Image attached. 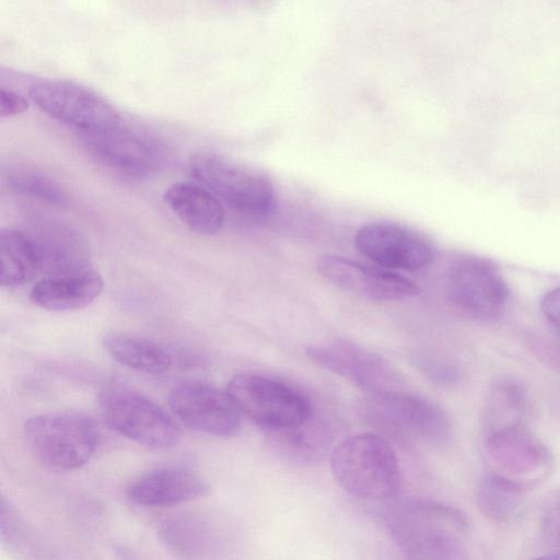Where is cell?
Masks as SVG:
<instances>
[{
    "label": "cell",
    "instance_id": "6da1fadb",
    "mask_svg": "<svg viewBox=\"0 0 560 560\" xmlns=\"http://www.w3.org/2000/svg\"><path fill=\"white\" fill-rule=\"evenodd\" d=\"M387 534L409 559L467 558V517L459 510L428 499L395 502L384 511Z\"/></svg>",
    "mask_w": 560,
    "mask_h": 560
},
{
    "label": "cell",
    "instance_id": "7a4b0ae2",
    "mask_svg": "<svg viewBox=\"0 0 560 560\" xmlns=\"http://www.w3.org/2000/svg\"><path fill=\"white\" fill-rule=\"evenodd\" d=\"M330 469L346 492L363 500L393 499L401 487L396 452L374 433H359L342 440L331 451Z\"/></svg>",
    "mask_w": 560,
    "mask_h": 560
},
{
    "label": "cell",
    "instance_id": "3957f363",
    "mask_svg": "<svg viewBox=\"0 0 560 560\" xmlns=\"http://www.w3.org/2000/svg\"><path fill=\"white\" fill-rule=\"evenodd\" d=\"M24 434L36 458L55 470H74L84 466L98 443L96 423L79 411L33 416L24 424Z\"/></svg>",
    "mask_w": 560,
    "mask_h": 560
},
{
    "label": "cell",
    "instance_id": "277c9868",
    "mask_svg": "<svg viewBox=\"0 0 560 560\" xmlns=\"http://www.w3.org/2000/svg\"><path fill=\"white\" fill-rule=\"evenodd\" d=\"M188 165L191 175L231 210L252 218L271 211L275 190L264 173L206 151L191 154Z\"/></svg>",
    "mask_w": 560,
    "mask_h": 560
},
{
    "label": "cell",
    "instance_id": "5b68a950",
    "mask_svg": "<svg viewBox=\"0 0 560 560\" xmlns=\"http://www.w3.org/2000/svg\"><path fill=\"white\" fill-rule=\"evenodd\" d=\"M226 392L241 412L267 432L298 425L315 413L312 400L299 388L261 374H236Z\"/></svg>",
    "mask_w": 560,
    "mask_h": 560
},
{
    "label": "cell",
    "instance_id": "8992f818",
    "mask_svg": "<svg viewBox=\"0 0 560 560\" xmlns=\"http://www.w3.org/2000/svg\"><path fill=\"white\" fill-rule=\"evenodd\" d=\"M363 416L371 425L405 439L443 443L451 436L450 419L439 406L401 390L369 394Z\"/></svg>",
    "mask_w": 560,
    "mask_h": 560
},
{
    "label": "cell",
    "instance_id": "52a82bcc",
    "mask_svg": "<svg viewBox=\"0 0 560 560\" xmlns=\"http://www.w3.org/2000/svg\"><path fill=\"white\" fill-rule=\"evenodd\" d=\"M101 413L109 428L139 444L152 448L175 446L180 432L159 405L124 386H112L100 396Z\"/></svg>",
    "mask_w": 560,
    "mask_h": 560
},
{
    "label": "cell",
    "instance_id": "ba28073f",
    "mask_svg": "<svg viewBox=\"0 0 560 560\" xmlns=\"http://www.w3.org/2000/svg\"><path fill=\"white\" fill-rule=\"evenodd\" d=\"M28 94L40 110L82 133L101 132L121 122L110 103L77 83L40 81L31 85Z\"/></svg>",
    "mask_w": 560,
    "mask_h": 560
},
{
    "label": "cell",
    "instance_id": "9c48e42d",
    "mask_svg": "<svg viewBox=\"0 0 560 560\" xmlns=\"http://www.w3.org/2000/svg\"><path fill=\"white\" fill-rule=\"evenodd\" d=\"M307 358L368 394L400 390L404 384L398 371L383 357L358 343L335 340L305 348Z\"/></svg>",
    "mask_w": 560,
    "mask_h": 560
},
{
    "label": "cell",
    "instance_id": "30bf717a",
    "mask_svg": "<svg viewBox=\"0 0 560 560\" xmlns=\"http://www.w3.org/2000/svg\"><path fill=\"white\" fill-rule=\"evenodd\" d=\"M175 417L187 428L217 436H234L241 430V410L225 390L198 381L176 385L168 395Z\"/></svg>",
    "mask_w": 560,
    "mask_h": 560
},
{
    "label": "cell",
    "instance_id": "8fae6325",
    "mask_svg": "<svg viewBox=\"0 0 560 560\" xmlns=\"http://www.w3.org/2000/svg\"><path fill=\"white\" fill-rule=\"evenodd\" d=\"M92 154L108 166L135 177L162 170L168 159L163 143L153 136L117 125L108 130L83 133Z\"/></svg>",
    "mask_w": 560,
    "mask_h": 560
},
{
    "label": "cell",
    "instance_id": "7c38bea8",
    "mask_svg": "<svg viewBox=\"0 0 560 560\" xmlns=\"http://www.w3.org/2000/svg\"><path fill=\"white\" fill-rule=\"evenodd\" d=\"M357 249L387 269L415 271L434 259L432 244L418 232L390 222L363 225L354 236Z\"/></svg>",
    "mask_w": 560,
    "mask_h": 560
},
{
    "label": "cell",
    "instance_id": "4fadbf2b",
    "mask_svg": "<svg viewBox=\"0 0 560 560\" xmlns=\"http://www.w3.org/2000/svg\"><path fill=\"white\" fill-rule=\"evenodd\" d=\"M447 289L458 308L482 319L498 316L509 296L506 282L495 266L477 257L464 258L452 267Z\"/></svg>",
    "mask_w": 560,
    "mask_h": 560
},
{
    "label": "cell",
    "instance_id": "5bb4252c",
    "mask_svg": "<svg viewBox=\"0 0 560 560\" xmlns=\"http://www.w3.org/2000/svg\"><path fill=\"white\" fill-rule=\"evenodd\" d=\"M491 472L521 488L542 480L551 468L548 448L524 427L485 438Z\"/></svg>",
    "mask_w": 560,
    "mask_h": 560
},
{
    "label": "cell",
    "instance_id": "9a60e30c",
    "mask_svg": "<svg viewBox=\"0 0 560 560\" xmlns=\"http://www.w3.org/2000/svg\"><path fill=\"white\" fill-rule=\"evenodd\" d=\"M316 269L334 285L374 301H400L420 294L410 279L383 268H374L338 255L318 257Z\"/></svg>",
    "mask_w": 560,
    "mask_h": 560
},
{
    "label": "cell",
    "instance_id": "2e32d148",
    "mask_svg": "<svg viewBox=\"0 0 560 560\" xmlns=\"http://www.w3.org/2000/svg\"><path fill=\"white\" fill-rule=\"evenodd\" d=\"M210 488L196 472L162 467L135 478L126 489L130 502L144 508L172 506L205 497Z\"/></svg>",
    "mask_w": 560,
    "mask_h": 560
},
{
    "label": "cell",
    "instance_id": "e0dca14e",
    "mask_svg": "<svg viewBox=\"0 0 560 560\" xmlns=\"http://www.w3.org/2000/svg\"><path fill=\"white\" fill-rule=\"evenodd\" d=\"M37 252L40 270L49 276L75 273L88 269L89 252L82 236L61 222H35L27 234Z\"/></svg>",
    "mask_w": 560,
    "mask_h": 560
},
{
    "label": "cell",
    "instance_id": "ac0fdd59",
    "mask_svg": "<svg viewBox=\"0 0 560 560\" xmlns=\"http://www.w3.org/2000/svg\"><path fill=\"white\" fill-rule=\"evenodd\" d=\"M103 279L93 269L49 276L38 281L30 292L36 305L48 311H73L86 307L103 291Z\"/></svg>",
    "mask_w": 560,
    "mask_h": 560
},
{
    "label": "cell",
    "instance_id": "d6986e66",
    "mask_svg": "<svg viewBox=\"0 0 560 560\" xmlns=\"http://www.w3.org/2000/svg\"><path fill=\"white\" fill-rule=\"evenodd\" d=\"M164 201L191 231L201 235L218 233L224 222L220 200L203 185L190 182L173 184L164 194Z\"/></svg>",
    "mask_w": 560,
    "mask_h": 560
},
{
    "label": "cell",
    "instance_id": "ffe728a7",
    "mask_svg": "<svg viewBox=\"0 0 560 560\" xmlns=\"http://www.w3.org/2000/svg\"><path fill=\"white\" fill-rule=\"evenodd\" d=\"M267 434L282 455L306 464L320 460L332 441L329 427L315 413L298 425L268 431Z\"/></svg>",
    "mask_w": 560,
    "mask_h": 560
},
{
    "label": "cell",
    "instance_id": "44dd1931",
    "mask_svg": "<svg viewBox=\"0 0 560 560\" xmlns=\"http://www.w3.org/2000/svg\"><path fill=\"white\" fill-rule=\"evenodd\" d=\"M103 345L114 360L141 373L160 375L172 365V358L163 347L142 337L112 332L104 337Z\"/></svg>",
    "mask_w": 560,
    "mask_h": 560
},
{
    "label": "cell",
    "instance_id": "7402d4cb",
    "mask_svg": "<svg viewBox=\"0 0 560 560\" xmlns=\"http://www.w3.org/2000/svg\"><path fill=\"white\" fill-rule=\"evenodd\" d=\"M525 411L523 389L512 381H498L490 387L486 398L485 438L522 428Z\"/></svg>",
    "mask_w": 560,
    "mask_h": 560
},
{
    "label": "cell",
    "instance_id": "603a6c76",
    "mask_svg": "<svg viewBox=\"0 0 560 560\" xmlns=\"http://www.w3.org/2000/svg\"><path fill=\"white\" fill-rule=\"evenodd\" d=\"M1 284L18 287L30 282L38 271L40 261L27 234L13 229L0 233Z\"/></svg>",
    "mask_w": 560,
    "mask_h": 560
},
{
    "label": "cell",
    "instance_id": "cb8c5ba5",
    "mask_svg": "<svg viewBox=\"0 0 560 560\" xmlns=\"http://www.w3.org/2000/svg\"><path fill=\"white\" fill-rule=\"evenodd\" d=\"M523 490L520 486L491 472L479 483L477 504L489 518L497 522L508 521L517 513Z\"/></svg>",
    "mask_w": 560,
    "mask_h": 560
},
{
    "label": "cell",
    "instance_id": "d4e9b609",
    "mask_svg": "<svg viewBox=\"0 0 560 560\" xmlns=\"http://www.w3.org/2000/svg\"><path fill=\"white\" fill-rule=\"evenodd\" d=\"M8 182L12 189L23 195L51 205L63 206L67 203V196L61 187L44 174L32 171H16L9 176Z\"/></svg>",
    "mask_w": 560,
    "mask_h": 560
},
{
    "label": "cell",
    "instance_id": "484cf974",
    "mask_svg": "<svg viewBox=\"0 0 560 560\" xmlns=\"http://www.w3.org/2000/svg\"><path fill=\"white\" fill-rule=\"evenodd\" d=\"M411 361L418 371L440 386H452L460 377L456 366L431 354L417 353L411 357Z\"/></svg>",
    "mask_w": 560,
    "mask_h": 560
},
{
    "label": "cell",
    "instance_id": "4316f807",
    "mask_svg": "<svg viewBox=\"0 0 560 560\" xmlns=\"http://www.w3.org/2000/svg\"><path fill=\"white\" fill-rule=\"evenodd\" d=\"M542 547L549 558L560 559V501L545 512L540 525Z\"/></svg>",
    "mask_w": 560,
    "mask_h": 560
},
{
    "label": "cell",
    "instance_id": "83f0119b",
    "mask_svg": "<svg viewBox=\"0 0 560 560\" xmlns=\"http://www.w3.org/2000/svg\"><path fill=\"white\" fill-rule=\"evenodd\" d=\"M28 108L27 100L19 93L0 89V116L11 117L24 113Z\"/></svg>",
    "mask_w": 560,
    "mask_h": 560
},
{
    "label": "cell",
    "instance_id": "f1b7e54d",
    "mask_svg": "<svg viewBox=\"0 0 560 560\" xmlns=\"http://www.w3.org/2000/svg\"><path fill=\"white\" fill-rule=\"evenodd\" d=\"M541 310L547 320L560 332V287L544 296Z\"/></svg>",
    "mask_w": 560,
    "mask_h": 560
},
{
    "label": "cell",
    "instance_id": "f546056e",
    "mask_svg": "<svg viewBox=\"0 0 560 560\" xmlns=\"http://www.w3.org/2000/svg\"><path fill=\"white\" fill-rule=\"evenodd\" d=\"M229 1L236 3V4L259 8L261 5H266L269 1H272V0H229Z\"/></svg>",
    "mask_w": 560,
    "mask_h": 560
}]
</instances>
